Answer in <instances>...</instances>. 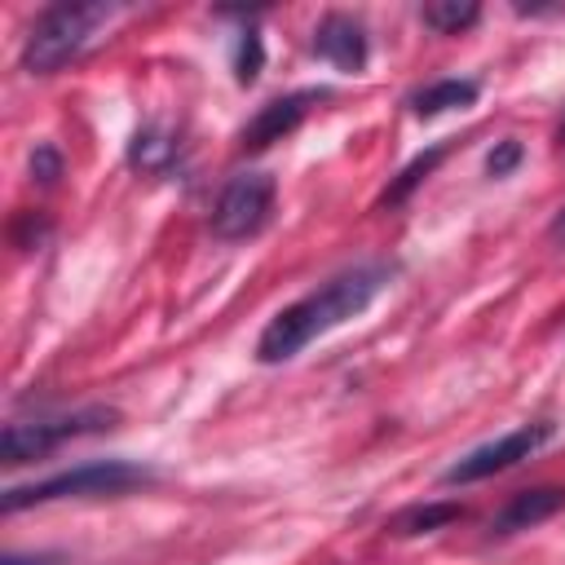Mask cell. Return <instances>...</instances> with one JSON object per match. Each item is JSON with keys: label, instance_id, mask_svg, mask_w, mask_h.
<instances>
[{"label": "cell", "instance_id": "obj_1", "mask_svg": "<svg viewBox=\"0 0 565 565\" xmlns=\"http://www.w3.org/2000/svg\"><path fill=\"white\" fill-rule=\"evenodd\" d=\"M397 265L388 260H371V265H353L335 278H327L322 287H313L309 296L291 300L287 309H278L269 318V327L260 331L256 340V358L265 366H278V362H291L305 344H313L318 335H327L331 327L349 322L353 313H362L388 282H393Z\"/></svg>", "mask_w": 565, "mask_h": 565}, {"label": "cell", "instance_id": "obj_2", "mask_svg": "<svg viewBox=\"0 0 565 565\" xmlns=\"http://www.w3.org/2000/svg\"><path fill=\"white\" fill-rule=\"evenodd\" d=\"M115 18V4L102 0H62L35 13L22 40V71L26 75H53L66 62H75L93 35Z\"/></svg>", "mask_w": 565, "mask_h": 565}, {"label": "cell", "instance_id": "obj_3", "mask_svg": "<svg viewBox=\"0 0 565 565\" xmlns=\"http://www.w3.org/2000/svg\"><path fill=\"white\" fill-rule=\"evenodd\" d=\"M154 472L128 459H93V463H75L66 472H53L44 481L31 486H9L0 508L4 512H22L35 503H57V499H97V494H128L137 486H150Z\"/></svg>", "mask_w": 565, "mask_h": 565}, {"label": "cell", "instance_id": "obj_4", "mask_svg": "<svg viewBox=\"0 0 565 565\" xmlns=\"http://www.w3.org/2000/svg\"><path fill=\"white\" fill-rule=\"evenodd\" d=\"M119 424V411L115 406H75L66 415H44V419H13L4 424V463L18 468V463H31V459H44L53 455L62 441H75V437H93V433H110Z\"/></svg>", "mask_w": 565, "mask_h": 565}, {"label": "cell", "instance_id": "obj_5", "mask_svg": "<svg viewBox=\"0 0 565 565\" xmlns=\"http://www.w3.org/2000/svg\"><path fill=\"white\" fill-rule=\"evenodd\" d=\"M274 177L269 172H238L221 185L216 203H212V234L225 238V243H238V238H252L265 230L269 212H274Z\"/></svg>", "mask_w": 565, "mask_h": 565}, {"label": "cell", "instance_id": "obj_6", "mask_svg": "<svg viewBox=\"0 0 565 565\" xmlns=\"http://www.w3.org/2000/svg\"><path fill=\"white\" fill-rule=\"evenodd\" d=\"M552 433H556L552 424H521V428H512V433H503V437H494V441H486V446L459 455V459L441 472V481H446V486H472V481H486V477H494V472H503V468L530 459L543 441H552Z\"/></svg>", "mask_w": 565, "mask_h": 565}, {"label": "cell", "instance_id": "obj_7", "mask_svg": "<svg viewBox=\"0 0 565 565\" xmlns=\"http://www.w3.org/2000/svg\"><path fill=\"white\" fill-rule=\"evenodd\" d=\"M322 97H327V88H296V93H287V97L265 102V106L243 124V132H238V150H269V146L282 141L287 132H296L300 119L309 115V106L322 102Z\"/></svg>", "mask_w": 565, "mask_h": 565}, {"label": "cell", "instance_id": "obj_8", "mask_svg": "<svg viewBox=\"0 0 565 565\" xmlns=\"http://www.w3.org/2000/svg\"><path fill=\"white\" fill-rule=\"evenodd\" d=\"M313 53L322 62H331L335 71H362L366 66V53H371V40H366V26L362 18L353 13H327L313 31Z\"/></svg>", "mask_w": 565, "mask_h": 565}, {"label": "cell", "instance_id": "obj_9", "mask_svg": "<svg viewBox=\"0 0 565 565\" xmlns=\"http://www.w3.org/2000/svg\"><path fill=\"white\" fill-rule=\"evenodd\" d=\"M565 508V486H534V490H516L494 516H490V534L494 539H508V534H521V530H534L543 525L547 516H556Z\"/></svg>", "mask_w": 565, "mask_h": 565}, {"label": "cell", "instance_id": "obj_10", "mask_svg": "<svg viewBox=\"0 0 565 565\" xmlns=\"http://www.w3.org/2000/svg\"><path fill=\"white\" fill-rule=\"evenodd\" d=\"M477 93H481L477 79H433V84L415 88V93L406 97V106H411L415 119H437V115H446V110H463V106H472Z\"/></svg>", "mask_w": 565, "mask_h": 565}, {"label": "cell", "instance_id": "obj_11", "mask_svg": "<svg viewBox=\"0 0 565 565\" xmlns=\"http://www.w3.org/2000/svg\"><path fill=\"white\" fill-rule=\"evenodd\" d=\"M172 154H177V146H172V137H168L159 124H141V128L132 132V146H128L132 168H141V172H163V168L172 163Z\"/></svg>", "mask_w": 565, "mask_h": 565}, {"label": "cell", "instance_id": "obj_12", "mask_svg": "<svg viewBox=\"0 0 565 565\" xmlns=\"http://www.w3.org/2000/svg\"><path fill=\"white\" fill-rule=\"evenodd\" d=\"M459 516H463L459 503H415V508L397 512V516L388 521V530H393V534H433V530H441V525H450V521H459Z\"/></svg>", "mask_w": 565, "mask_h": 565}, {"label": "cell", "instance_id": "obj_13", "mask_svg": "<svg viewBox=\"0 0 565 565\" xmlns=\"http://www.w3.org/2000/svg\"><path fill=\"white\" fill-rule=\"evenodd\" d=\"M477 18H481V9H477L472 0H433V4L419 9V22L433 26L437 35H459V31H468Z\"/></svg>", "mask_w": 565, "mask_h": 565}, {"label": "cell", "instance_id": "obj_14", "mask_svg": "<svg viewBox=\"0 0 565 565\" xmlns=\"http://www.w3.org/2000/svg\"><path fill=\"white\" fill-rule=\"evenodd\" d=\"M441 159H446V146H433V150L415 154V159H411V163H406V168L397 172V181H393V185L384 190V199H380V203H388V207H393V203L411 199V190H415V185H419V181H424V177H428V172H433V168H437Z\"/></svg>", "mask_w": 565, "mask_h": 565}, {"label": "cell", "instance_id": "obj_15", "mask_svg": "<svg viewBox=\"0 0 565 565\" xmlns=\"http://www.w3.org/2000/svg\"><path fill=\"white\" fill-rule=\"evenodd\" d=\"M260 66H265V49H260V35H256V31H243V40H238V57H234V79L247 88V84H256Z\"/></svg>", "mask_w": 565, "mask_h": 565}, {"label": "cell", "instance_id": "obj_16", "mask_svg": "<svg viewBox=\"0 0 565 565\" xmlns=\"http://www.w3.org/2000/svg\"><path fill=\"white\" fill-rule=\"evenodd\" d=\"M521 159H525V146H521L516 137H503V141H494V150L486 154V172H490V177H508Z\"/></svg>", "mask_w": 565, "mask_h": 565}, {"label": "cell", "instance_id": "obj_17", "mask_svg": "<svg viewBox=\"0 0 565 565\" xmlns=\"http://www.w3.org/2000/svg\"><path fill=\"white\" fill-rule=\"evenodd\" d=\"M57 177H62V154H57V146L40 141V146L31 150V181H40V185H53Z\"/></svg>", "mask_w": 565, "mask_h": 565}, {"label": "cell", "instance_id": "obj_18", "mask_svg": "<svg viewBox=\"0 0 565 565\" xmlns=\"http://www.w3.org/2000/svg\"><path fill=\"white\" fill-rule=\"evenodd\" d=\"M4 565H62V556H4Z\"/></svg>", "mask_w": 565, "mask_h": 565}, {"label": "cell", "instance_id": "obj_19", "mask_svg": "<svg viewBox=\"0 0 565 565\" xmlns=\"http://www.w3.org/2000/svg\"><path fill=\"white\" fill-rule=\"evenodd\" d=\"M547 238H552V243H561V247H565V207H561V212H556V216H552V225H547Z\"/></svg>", "mask_w": 565, "mask_h": 565}, {"label": "cell", "instance_id": "obj_20", "mask_svg": "<svg viewBox=\"0 0 565 565\" xmlns=\"http://www.w3.org/2000/svg\"><path fill=\"white\" fill-rule=\"evenodd\" d=\"M561 141H565V119H561Z\"/></svg>", "mask_w": 565, "mask_h": 565}]
</instances>
